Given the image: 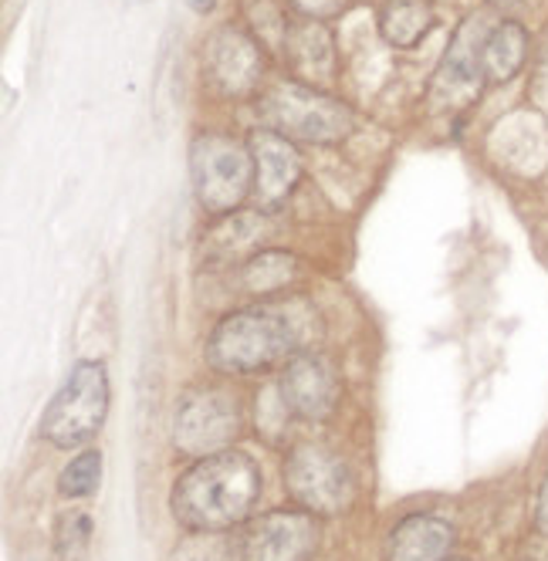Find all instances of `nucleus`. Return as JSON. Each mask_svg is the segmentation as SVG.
I'll use <instances>...</instances> for the list:
<instances>
[{"mask_svg": "<svg viewBox=\"0 0 548 561\" xmlns=\"http://www.w3.org/2000/svg\"><path fill=\"white\" fill-rule=\"evenodd\" d=\"M261 494V467L241 450H224L197 460L176 477L170 507L190 535H214L244 525Z\"/></svg>", "mask_w": 548, "mask_h": 561, "instance_id": "1", "label": "nucleus"}, {"mask_svg": "<svg viewBox=\"0 0 548 561\" xmlns=\"http://www.w3.org/2000/svg\"><path fill=\"white\" fill-rule=\"evenodd\" d=\"M301 308L305 301L230 311L207 339V363L227 376H254L278 363H288L298 352H308L311 332L298 318Z\"/></svg>", "mask_w": 548, "mask_h": 561, "instance_id": "2", "label": "nucleus"}, {"mask_svg": "<svg viewBox=\"0 0 548 561\" xmlns=\"http://www.w3.org/2000/svg\"><path fill=\"white\" fill-rule=\"evenodd\" d=\"M190 180L197 204L210 217H233L254 196L251 146L227 133H201L190 142Z\"/></svg>", "mask_w": 548, "mask_h": 561, "instance_id": "3", "label": "nucleus"}, {"mask_svg": "<svg viewBox=\"0 0 548 561\" xmlns=\"http://www.w3.org/2000/svg\"><path fill=\"white\" fill-rule=\"evenodd\" d=\"M267 129L282 133L292 142H316L332 146L352 133V108L322 89L301 82H271L258 102Z\"/></svg>", "mask_w": 548, "mask_h": 561, "instance_id": "4", "label": "nucleus"}, {"mask_svg": "<svg viewBox=\"0 0 548 561\" xmlns=\"http://www.w3.org/2000/svg\"><path fill=\"white\" fill-rule=\"evenodd\" d=\"M109 376L102 363H75L61 389L45 410L42 433L48 444L71 450L82 447L102 430L109 416Z\"/></svg>", "mask_w": 548, "mask_h": 561, "instance_id": "5", "label": "nucleus"}, {"mask_svg": "<svg viewBox=\"0 0 548 561\" xmlns=\"http://www.w3.org/2000/svg\"><path fill=\"white\" fill-rule=\"evenodd\" d=\"M241 433L238 396L220 386H197L183 392L173 416V447L183 457H214L233 447Z\"/></svg>", "mask_w": 548, "mask_h": 561, "instance_id": "6", "label": "nucleus"}, {"mask_svg": "<svg viewBox=\"0 0 548 561\" xmlns=\"http://www.w3.org/2000/svg\"><path fill=\"white\" fill-rule=\"evenodd\" d=\"M285 491L301 511L335 517L356 497V480L335 450L322 444H298L285 460Z\"/></svg>", "mask_w": 548, "mask_h": 561, "instance_id": "7", "label": "nucleus"}, {"mask_svg": "<svg viewBox=\"0 0 548 561\" xmlns=\"http://www.w3.org/2000/svg\"><path fill=\"white\" fill-rule=\"evenodd\" d=\"M491 21L475 14L467 18L457 34L450 37V45L434 71V82H430V112H457L478 102L484 89V42L491 34Z\"/></svg>", "mask_w": 548, "mask_h": 561, "instance_id": "8", "label": "nucleus"}, {"mask_svg": "<svg viewBox=\"0 0 548 561\" xmlns=\"http://www.w3.org/2000/svg\"><path fill=\"white\" fill-rule=\"evenodd\" d=\"M204 71L224 99H248L264 78L261 42L244 27H217L204 45Z\"/></svg>", "mask_w": 548, "mask_h": 561, "instance_id": "9", "label": "nucleus"}, {"mask_svg": "<svg viewBox=\"0 0 548 561\" xmlns=\"http://www.w3.org/2000/svg\"><path fill=\"white\" fill-rule=\"evenodd\" d=\"M244 561H311L319 548V517L301 507H282L254 517L244 538Z\"/></svg>", "mask_w": 548, "mask_h": 561, "instance_id": "10", "label": "nucleus"}, {"mask_svg": "<svg viewBox=\"0 0 548 561\" xmlns=\"http://www.w3.org/2000/svg\"><path fill=\"white\" fill-rule=\"evenodd\" d=\"M278 392L295 420L326 423L342 399V382L322 352H298L282 369Z\"/></svg>", "mask_w": 548, "mask_h": 561, "instance_id": "11", "label": "nucleus"}, {"mask_svg": "<svg viewBox=\"0 0 548 561\" xmlns=\"http://www.w3.org/2000/svg\"><path fill=\"white\" fill-rule=\"evenodd\" d=\"M251 156H254V199L258 210L274 214L288 204L301 180V156L292 139H285L274 129H254L248 136Z\"/></svg>", "mask_w": 548, "mask_h": 561, "instance_id": "12", "label": "nucleus"}, {"mask_svg": "<svg viewBox=\"0 0 548 561\" xmlns=\"http://www.w3.org/2000/svg\"><path fill=\"white\" fill-rule=\"evenodd\" d=\"M285 61L292 65L301 85L322 89L335 78V42L322 21H298L288 31Z\"/></svg>", "mask_w": 548, "mask_h": 561, "instance_id": "13", "label": "nucleus"}, {"mask_svg": "<svg viewBox=\"0 0 548 561\" xmlns=\"http://www.w3.org/2000/svg\"><path fill=\"white\" fill-rule=\"evenodd\" d=\"M454 545L450 520L437 514H410L386 538V561H447Z\"/></svg>", "mask_w": 548, "mask_h": 561, "instance_id": "14", "label": "nucleus"}, {"mask_svg": "<svg viewBox=\"0 0 548 561\" xmlns=\"http://www.w3.org/2000/svg\"><path fill=\"white\" fill-rule=\"evenodd\" d=\"M528 61V31L518 21H498L484 42V78L491 85L512 82Z\"/></svg>", "mask_w": 548, "mask_h": 561, "instance_id": "15", "label": "nucleus"}, {"mask_svg": "<svg viewBox=\"0 0 548 561\" xmlns=\"http://www.w3.org/2000/svg\"><path fill=\"white\" fill-rule=\"evenodd\" d=\"M434 27L430 0H386L379 11V34L393 48H416Z\"/></svg>", "mask_w": 548, "mask_h": 561, "instance_id": "16", "label": "nucleus"}, {"mask_svg": "<svg viewBox=\"0 0 548 561\" xmlns=\"http://www.w3.org/2000/svg\"><path fill=\"white\" fill-rule=\"evenodd\" d=\"M295 277H298V261L285 251H261L241 264V288L258 298L274 295V291H288Z\"/></svg>", "mask_w": 548, "mask_h": 561, "instance_id": "17", "label": "nucleus"}, {"mask_svg": "<svg viewBox=\"0 0 548 561\" xmlns=\"http://www.w3.org/2000/svg\"><path fill=\"white\" fill-rule=\"evenodd\" d=\"M264 233H267V224L261 214H233V217H224V224L210 233V251L220 261H230L244 251H254Z\"/></svg>", "mask_w": 548, "mask_h": 561, "instance_id": "18", "label": "nucleus"}, {"mask_svg": "<svg viewBox=\"0 0 548 561\" xmlns=\"http://www.w3.org/2000/svg\"><path fill=\"white\" fill-rule=\"evenodd\" d=\"M173 561H244V545L241 538H230L227 531L186 535L176 545Z\"/></svg>", "mask_w": 548, "mask_h": 561, "instance_id": "19", "label": "nucleus"}, {"mask_svg": "<svg viewBox=\"0 0 548 561\" xmlns=\"http://www.w3.org/2000/svg\"><path fill=\"white\" fill-rule=\"evenodd\" d=\"M92 545V517L85 511H65L58 517V528H55V554L58 561H82L85 551Z\"/></svg>", "mask_w": 548, "mask_h": 561, "instance_id": "20", "label": "nucleus"}, {"mask_svg": "<svg viewBox=\"0 0 548 561\" xmlns=\"http://www.w3.org/2000/svg\"><path fill=\"white\" fill-rule=\"evenodd\" d=\"M99 480H102V454L99 450H82L78 454L58 477V491L61 497H89L99 491Z\"/></svg>", "mask_w": 548, "mask_h": 561, "instance_id": "21", "label": "nucleus"}, {"mask_svg": "<svg viewBox=\"0 0 548 561\" xmlns=\"http://www.w3.org/2000/svg\"><path fill=\"white\" fill-rule=\"evenodd\" d=\"M248 18L261 37V48H285L292 24L285 21V14L278 8L271 4V0H254V4L248 8Z\"/></svg>", "mask_w": 548, "mask_h": 561, "instance_id": "22", "label": "nucleus"}, {"mask_svg": "<svg viewBox=\"0 0 548 561\" xmlns=\"http://www.w3.org/2000/svg\"><path fill=\"white\" fill-rule=\"evenodd\" d=\"M288 4H292L298 14H305L308 21H329V18H335V14H342L345 0H288Z\"/></svg>", "mask_w": 548, "mask_h": 561, "instance_id": "23", "label": "nucleus"}, {"mask_svg": "<svg viewBox=\"0 0 548 561\" xmlns=\"http://www.w3.org/2000/svg\"><path fill=\"white\" fill-rule=\"evenodd\" d=\"M535 528L541 538H548V473L541 480V488H538V501H535Z\"/></svg>", "mask_w": 548, "mask_h": 561, "instance_id": "24", "label": "nucleus"}, {"mask_svg": "<svg viewBox=\"0 0 548 561\" xmlns=\"http://www.w3.org/2000/svg\"><path fill=\"white\" fill-rule=\"evenodd\" d=\"M535 89L548 99V37H545L541 55H538V82H535Z\"/></svg>", "mask_w": 548, "mask_h": 561, "instance_id": "25", "label": "nucleus"}, {"mask_svg": "<svg viewBox=\"0 0 548 561\" xmlns=\"http://www.w3.org/2000/svg\"><path fill=\"white\" fill-rule=\"evenodd\" d=\"M186 4L197 11V14H210L217 8V0H186Z\"/></svg>", "mask_w": 548, "mask_h": 561, "instance_id": "26", "label": "nucleus"}, {"mask_svg": "<svg viewBox=\"0 0 548 561\" xmlns=\"http://www.w3.org/2000/svg\"><path fill=\"white\" fill-rule=\"evenodd\" d=\"M491 8H522V4H528V0H488Z\"/></svg>", "mask_w": 548, "mask_h": 561, "instance_id": "27", "label": "nucleus"}, {"mask_svg": "<svg viewBox=\"0 0 548 561\" xmlns=\"http://www.w3.org/2000/svg\"><path fill=\"white\" fill-rule=\"evenodd\" d=\"M522 561H548V551H541V548H532V554H525Z\"/></svg>", "mask_w": 548, "mask_h": 561, "instance_id": "28", "label": "nucleus"}, {"mask_svg": "<svg viewBox=\"0 0 548 561\" xmlns=\"http://www.w3.org/2000/svg\"><path fill=\"white\" fill-rule=\"evenodd\" d=\"M450 561H467V558H450Z\"/></svg>", "mask_w": 548, "mask_h": 561, "instance_id": "29", "label": "nucleus"}]
</instances>
